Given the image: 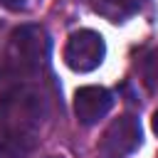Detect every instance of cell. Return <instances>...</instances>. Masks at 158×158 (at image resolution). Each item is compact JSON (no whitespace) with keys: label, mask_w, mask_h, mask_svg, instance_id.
<instances>
[{"label":"cell","mask_w":158,"mask_h":158,"mask_svg":"<svg viewBox=\"0 0 158 158\" xmlns=\"http://www.w3.org/2000/svg\"><path fill=\"white\" fill-rule=\"evenodd\" d=\"M47 96L27 79H15L0 91V158H25L40 141L47 118Z\"/></svg>","instance_id":"1"},{"label":"cell","mask_w":158,"mask_h":158,"mask_svg":"<svg viewBox=\"0 0 158 158\" xmlns=\"http://www.w3.org/2000/svg\"><path fill=\"white\" fill-rule=\"evenodd\" d=\"M151 126H153V133L158 136V109L153 111V118H151Z\"/></svg>","instance_id":"9"},{"label":"cell","mask_w":158,"mask_h":158,"mask_svg":"<svg viewBox=\"0 0 158 158\" xmlns=\"http://www.w3.org/2000/svg\"><path fill=\"white\" fill-rule=\"evenodd\" d=\"M91 5L99 15L109 17L111 22H121V20L136 15L146 5V0H91Z\"/></svg>","instance_id":"6"},{"label":"cell","mask_w":158,"mask_h":158,"mask_svg":"<svg viewBox=\"0 0 158 158\" xmlns=\"http://www.w3.org/2000/svg\"><path fill=\"white\" fill-rule=\"evenodd\" d=\"M106 57V42L94 30H77L64 44V62L72 72H94Z\"/></svg>","instance_id":"4"},{"label":"cell","mask_w":158,"mask_h":158,"mask_svg":"<svg viewBox=\"0 0 158 158\" xmlns=\"http://www.w3.org/2000/svg\"><path fill=\"white\" fill-rule=\"evenodd\" d=\"M114 106V94L106 86H79L74 91V116L81 126L99 123Z\"/></svg>","instance_id":"5"},{"label":"cell","mask_w":158,"mask_h":158,"mask_svg":"<svg viewBox=\"0 0 158 158\" xmlns=\"http://www.w3.org/2000/svg\"><path fill=\"white\" fill-rule=\"evenodd\" d=\"M141 77L151 91H158V47L148 49L141 57Z\"/></svg>","instance_id":"7"},{"label":"cell","mask_w":158,"mask_h":158,"mask_svg":"<svg viewBox=\"0 0 158 158\" xmlns=\"http://www.w3.org/2000/svg\"><path fill=\"white\" fill-rule=\"evenodd\" d=\"M0 5H5L7 10H22L27 5V0H0Z\"/></svg>","instance_id":"8"},{"label":"cell","mask_w":158,"mask_h":158,"mask_svg":"<svg viewBox=\"0 0 158 158\" xmlns=\"http://www.w3.org/2000/svg\"><path fill=\"white\" fill-rule=\"evenodd\" d=\"M49 158H62V156H49Z\"/></svg>","instance_id":"10"},{"label":"cell","mask_w":158,"mask_h":158,"mask_svg":"<svg viewBox=\"0 0 158 158\" xmlns=\"http://www.w3.org/2000/svg\"><path fill=\"white\" fill-rule=\"evenodd\" d=\"M141 141H143L141 121L131 114H123L106 126V131L99 138L96 153L99 158H126L141 146Z\"/></svg>","instance_id":"3"},{"label":"cell","mask_w":158,"mask_h":158,"mask_svg":"<svg viewBox=\"0 0 158 158\" xmlns=\"http://www.w3.org/2000/svg\"><path fill=\"white\" fill-rule=\"evenodd\" d=\"M52 40L42 25H22L10 35L5 64L15 79L37 77L49 67Z\"/></svg>","instance_id":"2"}]
</instances>
